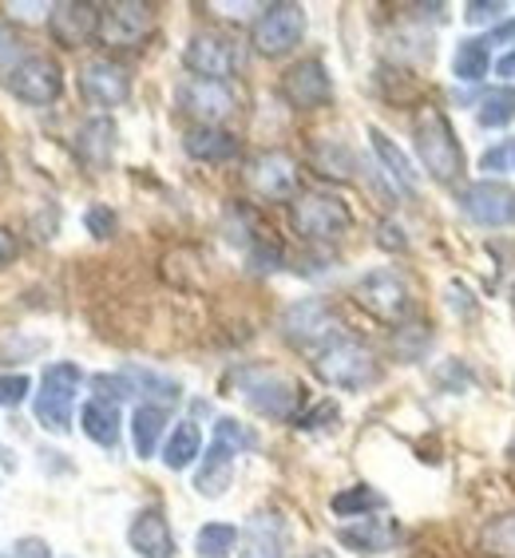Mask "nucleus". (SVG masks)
I'll use <instances>...</instances> for the list:
<instances>
[{"label": "nucleus", "mask_w": 515, "mask_h": 558, "mask_svg": "<svg viewBox=\"0 0 515 558\" xmlns=\"http://www.w3.org/2000/svg\"><path fill=\"white\" fill-rule=\"evenodd\" d=\"M412 143H417V155L424 162V171L436 179L441 186L460 183L464 171H468V155H464L456 131H452L448 116L441 108H424L412 119Z\"/></svg>", "instance_id": "obj_1"}, {"label": "nucleus", "mask_w": 515, "mask_h": 558, "mask_svg": "<svg viewBox=\"0 0 515 558\" xmlns=\"http://www.w3.org/2000/svg\"><path fill=\"white\" fill-rule=\"evenodd\" d=\"M235 385H238V397L266 420H298V409L306 404L301 380H294L290 373H282L274 365L235 368Z\"/></svg>", "instance_id": "obj_2"}, {"label": "nucleus", "mask_w": 515, "mask_h": 558, "mask_svg": "<svg viewBox=\"0 0 515 558\" xmlns=\"http://www.w3.org/2000/svg\"><path fill=\"white\" fill-rule=\"evenodd\" d=\"M313 373L322 376L330 388H345V392H361V388L381 380V365L376 353L357 337H337L313 356Z\"/></svg>", "instance_id": "obj_3"}, {"label": "nucleus", "mask_w": 515, "mask_h": 558, "mask_svg": "<svg viewBox=\"0 0 515 558\" xmlns=\"http://www.w3.org/2000/svg\"><path fill=\"white\" fill-rule=\"evenodd\" d=\"M80 385H84V373L72 361H56V365L44 368L40 392H36V420H40L44 432H56V436L72 432V409Z\"/></svg>", "instance_id": "obj_4"}, {"label": "nucleus", "mask_w": 515, "mask_h": 558, "mask_svg": "<svg viewBox=\"0 0 515 558\" xmlns=\"http://www.w3.org/2000/svg\"><path fill=\"white\" fill-rule=\"evenodd\" d=\"M290 222L306 242H337L354 230V210L337 194H298L290 206Z\"/></svg>", "instance_id": "obj_5"}, {"label": "nucleus", "mask_w": 515, "mask_h": 558, "mask_svg": "<svg viewBox=\"0 0 515 558\" xmlns=\"http://www.w3.org/2000/svg\"><path fill=\"white\" fill-rule=\"evenodd\" d=\"M354 301L366 313H373L376 322L400 325L412 310V293H408V281L400 278L397 269H369L361 274L354 286Z\"/></svg>", "instance_id": "obj_6"}, {"label": "nucleus", "mask_w": 515, "mask_h": 558, "mask_svg": "<svg viewBox=\"0 0 515 558\" xmlns=\"http://www.w3.org/2000/svg\"><path fill=\"white\" fill-rule=\"evenodd\" d=\"M282 337L298 349H318L337 341V313L330 310V301L322 298H301L294 305H286L282 313Z\"/></svg>", "instance_id": "obj_7"}, {"label": "nucleus", "mask_w": 515, "mask_h": 558, "mask_svg": "<svg viewBox=\"0 0 515 558\" xmlns=\"http://www.w3.org/2000/svg\"><path fill=\"white\" fill-rule=\"evenodd\" d=\"M306 36V9L301 4H290V0H282V4H266L262 16L254 21V33H250V44H254L262 56H286L294 52Z\"/></svg>", "instance_id": "obj_8"}, {"label": "nucleus", "mask_w": 515, "mask_h": 558, "mask_svg": "<svg viewBox=\"0 0 515 558\" xmlns=\"http://www.w3.org/2000/svg\"><path fill=\"white\" fill-rule=\"evenodd\" d=\"M175 99H179L183 116L199 119V128H215V123H223V119H230L238 111V92L226 80H199V75H191V80L179 84Z\"/></svg>", "instance_id": "obj_9"}, {"label": "nucleus", "mask_w": 515, "mask_h": 558, "mask_svg": "<svg viewBox=\"0 0 515 558\" xmlns=\"http://www.w3.org/2000/svg\"><path fill=\"white\" fill-rule=\"evenodd\" d=\"M242 60H247V56H242V44L226 33L191 36V44H187V52H183L187 72L199 75V80H230V75L242 68Z\"/></svg>", "instance_id": "obj_10"}, {"label": "nucleus", "mask_w": 515, "mask_h": 558, "mask_svg": "<svg viewBox=\"0 0 515 558\" xmlns=\"http://www.w3.org/2000/svg\"><path fill=\"white\" fill-rule=\"evenodd\" d=\"M247 183L266 203H294L298 198V162L286 150H262L250 159Z\"/></svg>", "instance_id": "obj_11"}, {"label": "nucleus", "mask_w": 515, "mask_h": 558, "mask_svg": "<svg viewBox=\"0 0 515 558\" xmlns=\"http://www.w3.org/2000/svg\"><path fill=\"white\" fill-rule=\"evenodd\" d=\"M460 210L472 218L476 226L507 230V226H515V186L495 183V179L468 183L460 191Z\"/></svg>", "instance_id": "obj_12"}, {"label": "nucleus", "mask_w": 515, "mask_h": 558, "mask_svg": "<svg viewBox=\"0 0 515 558\" xmlns=\"http://www.w3.org/2000/svg\"><path fill=\"white\" fill-rule=\"evenodd\" d=\"M99 21H104V4H87V0H64L48 9V33L60 48H84L87 40H96Z\"/></svg>", "instance_id": "obj_13"}, {"label": "nucleus", "mask_w": 515, "mask_h": 558, "mask_svg": "<svg viewBox=\"0 0 515 558\" xmlns=\"http://www.w3.org/2000/svg\"><path fill=\"white\" fill-rule=\"evenodd\" d=\"M151 24H155V9L140 4V0H116L104 4V21H99V40L111 48H135L147 40Z\"/></svg>", "instance_id": "obj_14"}, {"label": "nucleus", "mask_w": 515, "mask_h": 558, "mask_svg": "<svg viewBox=\"0 0 515 558\" xmlns=\"http://www.w3.org/2000/svg\"><path fill=\"white\" fill-rule=\"evenodd\" d=\"M282 96L298 111H318L333 99V80L322 60H298L290 72L282 75Z\"/></svg>", "instance_id": "obj_15"}, {"label": "nucleus", "mask_w": 515, "mask_h": 558, "mask_svg": "<svg viewBox=\"0 0 515 558\" xmlns=\"http://www.w3.org/2000/svg\"><path fill=\"white\" fill-rule=\"evenodd\" d=\"M9 87L16 99L33 104V108H44V104H52V99L60 96L64 75H60V64H56L52 56H28V60L9 75Z\"/></svg>", "instance_id": "obj_16"}, {"label": "nucleus", "mask_w": 515, "mask_h": 558, "mask_svg": "<svg viewBox=\"0 0 515 558\" xmlns=\"http://www.w3.org/2000/svg\"><path fill=\"white\" fill-rule=\"evenodd\" d=\"M80 92L96 108H119L131 96V75L116 60H92V64L80 68Z\"/></svg>", "instance_id": "obj_17"}, {"label": "nucleus", "mask_w": 515, "mask_h": 558, "mask_svg": "<svg viewBox=\"0 0 515 558\" xmlns=\"http://www.w3.org/2000/svg\"><path fill=\"white\" fill-rule=\"evenodd\" d=\"M128 543L140 558H175V550H179L175 547L171 523H167L159 507H143L140 515L131 519Z\"/></svg>", "instance_id": "obj_18"}, {"label": "nucleus", "mask_w": 515, "mask_h": 558, "mask_svg": "<svg viewBox=\"0 0 515 558\" xmlns=\"http://www.w3.org/2000/svg\"><path fill=\"white\" fill-rule=\"evenodd\" d=\"M400 538L397 523H385V519H349V523L337 526V543L354 555H385L393 550V543Z\"/></svg>", "instance_id": "obj_19"}, {"label": "nucleus", "mask_w": 515, "mask_h": 558, "mask_svg": "<svg viewBox=\"0 0 515 558\" xmlns=\"http://www.w3.org/2000/svg\"><path fill=\"white\" fill-rule=\"evenodd\" d=\"M116 140H119V128L111 116L87 119L84 128L75 131V155H80V162H84L87 171H108L111 155H116Z\"/></svg>", "instance_id": "obj_20"}, {"label": "nucleus", "mask_w": 515, "mask_h": 558, "mask_svg": "<svg viewBox=\"0 0 515 558\" xmlns=\"http://www.w3.org/2000/svg\"><path fill=\"white\" fill-rule=\"evenodd\" d=\"M238 543H242V558H282V550H286V523L274 511H258Z\"/></svg>", "instance_id": "obj_21"}, {"label": "nucleus", "mask_w": 515, "mask_h": 558, "mask_svg": "<svg viewBox=\"0 0 515 558\" xmlns=\"http://www.w3.org/2000/svg\"><path fill=\"white\" fill-rule=\"evenodd\" d=\"M235 448L211 440V448L203 451V468L194 472V492L206 495V499H218L230 487V480H235Z\"/></svg>", "instance_id": "obj_22"}, {"label": "nucleus", "mask_w": 515, "mask_h": 558, "mask_svg": "<svg viewBox=\"0 0 515 558\" xmlns=\"http://www.w3.org/2000/svg\"><path fill=\"white\" fill-rule=\"evenodd\" d=\"M123 385H128V397H143L147 404H159V409H167V404H175V400L183 397V388H179V380H171V376L163 373H151V368H123Z\"/></svg>", "instance_id": "obj_23"}, {"label": "nucleus", "mask_w": 515, "mask_h": 558, "mask_svg": "<svg viewBox=\"0 0 515 558\" xmlns=\"http://www.w3.org/2000/svg\"><path fill=\"white\" fill-rule=\"evenodd\" d=\"M183 150L199 162H230L238 159V140L223 128H191L183 135Z\"/></svg>", "instance_id": "obj_24"}, {"label": "nucleus", "mask_w": 515, "mask_h": 558, "mask_svg": "<svg viewBox=\"0 0 515 558\" xmlns=\"http://www.w3.org/2000/svg\"><path fill=\"white\" fill-rule=\"evenodd\" d=\"M80 428H84L87 440H96L99 448H116L119 444V404L116 400L92 397L80 409Z\"/></svg>", "instance_id": "obj_25"}, {"label": "nucleus", "mask_w": 515, "mask_h": 558, "mask_svg": "<svg viewBox=\"0 0 515 558\" xmlns=\"http://www.w3.org/2000/svg\"><path fill=\"white\" fill-rule=\"evenodd\" d=\"M199 456H203V432H199L194 420H179L175 432L167 436V444H163V463L171 472H187Z\"/></svg>", "instance_id": "obj_26"}, {"label": "nucleus", "mask_w": 515, "mask_h": 558, "mask_svg": "<svg viewBox=\"0 0 515 558\" xmlns=\"http://www.w3.org/2000/svg\"><path fill=\"white\" fill-rule=\"evenodd\" d=\"M488 72H492V44H488V36H468V40H460V48L452 56V75H456L460 84H480Z\"/></svg>", "instance_id": "obj_27"}, {"label": "nucleus", "mask_w": 515, "mask_h": 558, "mask_svg": "<svg viewBox=\"0 0 515 558\" xmlns=\"http://www.w3.org/2000/svg\"><path fill=\"white\" fill-rule=\"evenodd\" d=\"M310 162H313V171L322 174V179H337V183L354 179V171H357L354 150L345 147L342 140H318L310 147Z\"/></svg>", "instance_id": "obj_28"}, {"label": "nucleus", "mask_w": 515, "mask_h": 558, "mask_svg": "<svg viewBox=\"0 0 515 558\" xmlns=\"http://www.w3.org/2000/svg\"><path fill=\"white\" fill-rule=\"evenodd\" d=\"M369 143H373L376 159L385 162L388 179H393L397 186H405L408 194H417V171H412V162H408L405 150H400L397 143L388 140V135L381 128H369Z\"/></svg>", "instance_id": "obj_29"}, {"label": "nucleus", "mask_w": 515, "mask_h": 558, "mask_svg": "<svg viewBox=\"0 0 515 558\" xmlns=\"http://www.w3.org/2000/svg\"><path fill=\"white\" fill-rule=\"evenodd\" d=\"M163 428H167V409L159 404H140L135 416H131V440H135V456L140 460H151L155 448L163 440Z\"/></svg>", "instance_id": "obj_30"}, {"label": "nucleus", "mask_w": 515, "mask_h": 558, "mask_svg": "<svg viewBox=\"0 0 515 558\" xmlns=\"http://www.w3.org/2000/svg\"><path fill=\"white\" fill-rule=\"evenodd\" d=\"M333 515L337 519H366L369 511H385V495L373 492V487L357 484V487H345L330 499Z\"/></svg>", "instance_id": "obj_31"}, {"label": "nucleus", "mask_w": 515, "mask_h": 558, "mask_svg": "<svg viewBox=\"0 0 515 558\" xmlns=\"http://www.w3.org/2000/svg\"><path fill=\"white\" fill-rule=\"evenodd\" d=\"M480 550L488 558H515V511H504L483 523Z\"/></svg>", "instance_id": "obj_32"}, {"label": "nucleus", "mask_w": 515, "mask_h": 558, "mask_svg": "<svg viewBox=\"0 0 515 558\" xmlns=\"http://www.w3.org/2000/svg\"><path fill=\"white\" fill-rule=\"evenodd\" d=\"M476 119H480V128H488V131H504L515 119V87L500 84L495 92H488L480 111H476Z\"/></svg>", "instance_id": "obj_33"}, {"label": "nucleus", "mask_w": 515, "mask_h": 558, "mask_svg": "<svg viewBox=\"0 0 515 558\" xmlns=\"http://www.w3.org/2000/svg\"><path fill=\"white\" fill-rule=\"evenodd\" d=\"M238 526L230 523H206L199 535H194V555L199 558H226V555H235L238 547Z\"/></svg>", "instance_id": "obj_34"}, {"label": "nucleus", "mask_w": 515, "mask_h": 558, "mask_svg": "<svg viewBox=\"0 0 515 558\" xmlns=\"http://www.w3.org/2000/svg\"><path fill=\"white\" fill-rule=\"evenodd\" d=\"M432 344V329L429 325H397V333H393V353L405 361V365H417V361H424V353H429Z\"/></svg>", "instance_id": "obj_35"}, {"label": "nucleus", "mask_w": 515, "mask_h": 558, "mask_svg": "<svg viewBox=\"0 0 515 558\" xmlns=\"http://www.w3.org/2000/svg\"><path fill=\"white\" fill-rule=\"evenodd\" d=\"M215 440L226 444V448H235L238 456H242V451H254L258 448L254 428H250V424H242V420H235V416L218 420V424H215Z\"/></svg>", "instance_id": "obj_36"}, {"label": "nucleus", "mask_w": 515, "mask_h": 558, "mask_svg": "<svg viewBox=\"0 0 515 558\" xmlns=\"http://www.w3.org/2000/svg\"><path fill=\"white\" fill-rule=\"evenodd\" d=\"M24 60H28V56H24V40L12 33V24L0 21V75H12Z\"/></svg>", "instance_id": "obj_37"}, {"label": "nucleus", "mask_w": 515, "mask_h": 558, "mask_svg": "<svg viewBox=\"0 0 515 558\" xmlns=\"http://www.w3.org/2000/svg\"><path fill=\"white\" fill-rule=\"evenodd\" d=\"M84 226H87V234L92 238H111L116 234V210L111 206H104V203H96V206H87L84 210Z\"/></svg>", "instance_id": "obj_38"}, {"label": "nucleus", "mask_w": 515, "mask_h": 558, "mask_svg": "<svg viewBox=\"0 0 515 558\" xmlns=\"http://www.w3.org/2000/svg\"><path fill=\"white\" fill-rule=\"evenodd\" d=\"M507 4H500V0H468L464 4V21L468 24H500V16H504Z\"/></svg>", "instance_id": "obj_39"}, {"label": "nucleus", "mask_w": 515, "mask_h": 558, "mask_svg": "<svg viewBox=\"0 0 515 558\" xmlns=\"http://www.w3.org/2000/svg\"><path fill=\"white\" fill-rule=\"evenodd\" d=\"M24 397H28V376H24V373L0 376V404H4V409H16V404H24Z\"/></svg>", "instance_id": "obj_40"}, {"label": "nucleus", "mask_w": 515, "mask_h": 558, "mask_svg": "<svg viewBox=\"0 0 515 558\" xmlns=\"http://www.w3.org/2000/svg\"><path fill=\"white\" fill-rule=\"evenodd\" d=\"M376 246H381V250H405L408 246L405 226L393 222V218H385V222L376 226Z\"/></svg>", "instance_id": "obj_41"}, {"label": "nucleus", "mask_w": 515, "mask_h": 558, "mask_svg": "<svg viewBox=\"0 0 515 558\" xmlns=\"http://www.w3.org/2000/svg\"><path fill=\"white\" fill-rule=\"evenodd\" d=\"M330 420H337V404H333V400H322V404H318L310 416H298L294 424H298V428H325Z\"/></svg>", "instance_id": "obj_42"}, {"label": "nucleus", "mask_w": 515, "mask_h": 558, "mask_svg": "<svg viewBox=\"0 0 515 558\" xmlns=\"http://www.w3.org/2000/svg\"><path fill=\"white\" fill-rule=\"evenodd\" d=\"M507 159H512V143H500V147H488L480 159V171H507Z\"/></svg>", "instance_id": "obj_43"}, {"label": "nucleus", "mask_w": 515, "mask_h": 558, "mask_svg": "<svg viewBox=\"0 0 515 558\" xmlns=\"http://www.w3.org/2000/svg\"><path fill=\"white\" fill-rule=\"evenodd\" d=\"M12 558H52V547L44 543V538H16V547H12Z\"/></svg>", "instance_id": "obj_44"}, {"label": "nucleus", "mask_w": 515, "mask_h": 558, "mask_svg": "<svg viewBox=\"0 0 515 558\" xmlns=\"http://www.w3.org/2000/svg\"><path fill=\"white\" fill-rule=\"evenodd\" d=\"M488 44H492V48H512V44H515V16H512V21L495 24L492 36H488Z\"/></svg>", "instance_id": "obj_45"}, {"label": "nucleus", "mask_w": 515, "mask_h": 558, "mask_svg": "<svg viewBox=\"0 0 515 558\" xmlns=\"http://www.w3.org/2000/svg\"><path fill=\"white\" fill-rule=\"evenodd\" d=\"M12 258H16V238H12L9 230H0V266Z\"/></svg>", "instance_id": "obj_46"}, {"label": "nucleus", "mask_w": 515, "mask_h": 558, "mask_svg": "<svg viewBox=\"0 0 515 558\" xmlns=\"http://www.w3.org/2000/svg\"><path fill=\"white\" fill-rule=\"evenodd\" d=\"M495 75H504V80H512V75H515V48L495 60Z\"/></svg>", "instance_id": "obj_47"}, {"label": "nucleus", "mask_w": 515, "mask_h": 558, "mask_svg": "<svg viewBox=\"0 0 515 558\" xmlns=\"http://www.w3.org/2000/svg\"><path fill=\"white\" fill-rule=\"evenodd\" d=\"M9 183V167H4V159H0V186Z\"/></svg>", "instance_id": "obj_48"}, {"label": "nucleus", "mask_w": 515, "mask_h": 558, "mask_svg": "<svg viewBox=\"0 0 515 558\" xmlns=\"http://www.w3.org/2000/svg\"><path fill=\"white\" fill-rule=\"evenodd\" d=\"M507 456H512V460H515V440H512V444H507Z\"/></svg>", "instance_id": "obj_49"}, {"label": "nucleus", "mask_w": 515, "mask_h": 558, "mask_svg": "<svg viewBox=\"0 0 515 558\" xmlns=\"http://www.w3.org/2000/svg\"><path fill=\"white\" fill-rule=\"evenodd\" d=\"M512 159H515V143H512Z\"/></svg>", "instance_id": "obj_50"}, {"label": "nucleus", "mask_w": 515, "mask_h": 558, "mask_svg": "<svg viewBox=\"0 0 515 558\" xmlns=\"http://www.w3.org/2000/svg\"><path fill=\"white\" fill-rule=\"evenodd\" d=\"M512 298H515V281H512Z\"/></svg>", "instance_id": "obj_51"}]
</instances>
